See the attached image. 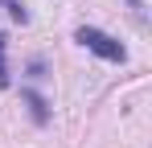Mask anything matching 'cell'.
<instances>
[{
  "label": "cell",
  "instance_id": "6da1fadb",
  "mask_svg": "<svg viewBox=\"0 0 152 148\" xmlns=\"http://www.w3.org/2000/svg\"><path fill=\"white\" fill-rule=\"evenodd\" d=\"M74 41H78V45H86L91 53H99V58H107V62H124V58H127V49L119 45V41H115L111 33H103V29H95V25H82V29L74 33Z\"/></svg>",
  "mask_w": 152,
  "mask_h": 148
},
{
  "label": "cell",
  "instance_id": "7a4b0ae2",
  "mask_svg": "<svg viewBox=\"0 0 152 148\" xmlns=\"http://www.w3.org/2000/svg\"><path fill=\"white\" fill-rule=\"evenodd\" d=\"M0 4L8 8V17H12V21H21V25L29 21V12H25V4H21V0H0Z\"/></svg>",
  "mask_w": 152,
  "mask_h": 148
},
{
  "label": "cell",
  "instance_id": "3957f363",
  "mask_svg": "<svg viewBox=\"0 0 152 148\" xmlns=\"http://www.w3.org/2000/svg\"><path fill=\"white\" fill-rule=\"evenodd\" d=\"M29 107H33V115H37V123H45V103H41V95H33V91H25Z\"/></svg>",
  "mask_w": 152,
  "mask_h": 148
},
{
  "label": "cell",
  "instance_id": "277c9868",
  "mask_svg": "<svg viewBox=\"0 0 152 148\" xmlns=\"http://www.w3.org/2000/svg\"><path fill=\"white\" fill-rule=\"evenodd\" d=\"M0 86H8V66H4V33H0Z\"/></svg>",
  "mask_w": 152,
  "mask_h": 148
}]
</instances>
